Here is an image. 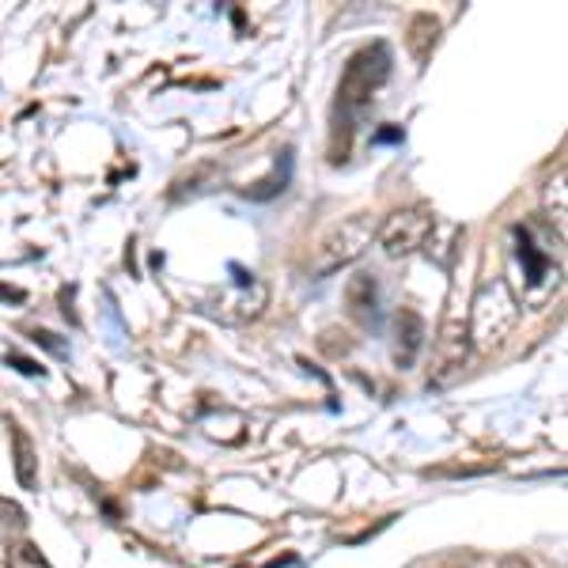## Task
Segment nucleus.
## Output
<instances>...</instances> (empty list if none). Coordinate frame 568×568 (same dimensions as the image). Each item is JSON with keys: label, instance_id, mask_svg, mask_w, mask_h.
I'll return each instance as SVG.
<instances>
[{"label": "nucleus", "instance_id": "0eeeda50", "mask_svg": "<svg viewBox=\"0 0 568 568\" xmlns=\"http://www.w3.org/2000/svg\"><path fill=\"white\" fill-rule=\"evenodd\" d=\"M420 345H425V318H420L414 307H402L398 315H394V364H398L402 372L414 368Z\"/></svg>", "mask_w": 568, "mask_h": 568}, {"label": "nucleus", "instance_id": "ddd939ff", "mask_svg": "<svg viewBox=\"0 0 568 568\" xmlns=\"http://www.w3.org/2000/svg\"><path fill=\"white\" fill-rule=\"evenodd\" d=\"M8 568H53L34 542H20L8 549Z\"/></svg>", "mask_w": 568, "mask_h": 568}, {"label": "nucleus", "instance_id": "7ed1b4c3", "mask_svg": "<svg viewBox=\"0 0 568 568\" xmlns=\"http://www.w3.org/2000/svg\"><path fill=\"white\" fill-rule=\"evenodd\" d=\"M436 232V213L428 205H409V209H398L375 227V243L387 258H409L417 254L420 246L433 240Z\"/></svg>", "mask_w": 568, "mask_h": 568}, {"label": "nucleus", "instance_id": "20e7f679", "mask_svg": "<svg viewBox=\"0 0 568 568\" xmlns=\"http://www.w3.org/2000/svg\"><path fill=\"white\" fill-rule=\"evenodd\" d=\"M466 361H470V326H466L463 318H447L444 329H439V337H436L428 387H433V390L452 387V383L463 375Z\"/></svg>", "mask_w": 568, "mask_h": 568}, {"label": "nucleus", "instance_id": "423d86ee", "mask_svg": "<svg viewBox=\"0 0 568 568\" xmlns=\"http://www.w3.org/2000/svg\"><path fill=\"white\" fill-rule=\"evenodd\" d=\"M345 311L356 326L364 329H379L383 323V307H379V281L372 273H356L345 284Z\"/></svg>", "mask_w": 568, "mask_h": 568}, {"label": "nucleus", "instance_id": "9b49d317", "mask_svg": "<svg viewBox=\"0 0 568 568\" xmlns=\"http://www.w3.org/2000/svg\"><path fill=\"white\" fill-rule=\"evenodd\" d=\"M12 455H16V478L23 489H39V452H34L31 436L20 425H12Z\"/></svg>", "mask_w": 568, "mask_h": 568}, {"label": "nucleus", "instance_id": "f257e3e1", "mask_svg": "<svg viewBox=\"0 0 568 568\" xmlns=\"http://www.w3.org/2000/svg\"><path fill=\"white\" fill-rule=\"evenodd\" d=\"M390 45L387 42H372L364 50H356L349 58V65L342 72V84H337V103H334V163L345 160L349 152V136L353 125L364 118V110L375 103V91L390 80Z\"/></svg>", "mask_w": 568, "mask_h": 568}, {"label": "nucleus", "instance_id": "a211bd4d", "mask_svg": "<svg viewBox=\"0 0 568 568\" xmlns=\"http://www.w3.org/2000/svg\"><path fill=\"white\" fill-rule=\"evenodd\" d=\"M402 141V130H379L372 136V144H398Z\"/></svg>", "mask_w": 568, "mask_h": 568}, {"label": "nucleus", "instance_id": "f8f14e48", "mask_svg": "<svg viewBox=\"0 0 568 568\" xmlns=\"http://www.w3.org/2000/svg\"><path fill=\"white\" fill-rule=\"evenodd\" d=\"M519 262L527 265V281L530 284H542L546 281V273H549V258L542 251H538L535 243H530V235L519 227Z\"/></svg>", "mask_w": 568, "mask_h": 568}, {"label": "nucleus", "instance_id": "2eb2a0df", "mask_svg": "<svg viewBox=\"0 0 568 568\" xmlns=\"http://www.w3.org/2000/svg\"><path fill=\"white\" fill-rule=\"evenodd\" d=\"M4 364H12L16 372H20V375H31V379H42V375H45L42 364H34L31 356L16 353V349H12V353H4Z\"/></svg>", "mask_w": 568, "mask_h": 568}, {"label": "nucleus", "instance_id": "dca6fc26", "mask_svg": "<svg viewBox=\"0 0 568 568\" xmlns=\"http://www.w3.org/2000/svg\"><path fill=\"white\" fill-rule=\"evenodd\" d=\"M34 345H42V349H50L53 356H69V342H61L58 334H50V329H34L31 334Z\"/></svg>", "mask_w": 568, "mask_h": 568}, {"label": "nucleus", "instance_id": "4468645a", "mask_svg": "<svg viewBox=\"0 0 568 568\" xmlns=\"http://www.w3.org/2000/svg\"><path fill=\"white\" fill-rule=\"evenodd\" d=\"M0 527H16V530L27 527V511L8 497H0Z\"/></svg>", "mask_w": 568, "mask_h": 568}, {"label": "nucleus", "instance_id": "f3484780", "mask_svg": "<svg viewBox=\"0 0 568 568\" xmlns=\"http://www.w3.org/2000/svg\"><path fill=\"white\" fill-rule=\"evenodd\" d=\"M61 315H65L72 326L80 323V318H77V311H72V288H65V292H61Z\"/></svg>", "mask_w": 568, "mask_h": 568}, {"label": "nucleus", "instance_id": "39448f33", "mask_svg": "<svg viewBox=\"0 0 568 568\" xmlns=\"http://www.w3.org/2000/svg\"><path fill=\"white\" fill-rule=\"evenodd\" d=\"M227 270H232V284L240 296L220 300V307H224L220 315H227V323H251V318H258L265 304H270V288H265L262 281H254V273L243 270L240 262H232Z\"/></svg>", "mask_w": 568, "mask_h": 568}, {"label": "nucleus", "instance_id": "9d476101", "mask_svg": "<svg viewBox=\"0 0 568 568\" xmlns=\"http://www.w3.org/2000/svg\"><path fill=\"white\" fill-rule=\"evenodd\" d=\"M288 182H292V149H284L277 155V168H273V175L258 179L254 186H243L240 194L246 201H273L277 194H284V190H288Z\"/></svg>", "mask_w": 568, "mask_h": 568}, {"label": "nucleus", "instance_id": "6e6552de", "mask_svg": "<svg viewBox=\"0 0 568 568\" xmlns=\"http://www.w3.org/2000/svg\"><path fill=\"white\" fill-rule=\"evenodd\" d=\"M220 182H224V168H216V163H197L194 171H186V175H179L171 182V201H194L201 194H209V190H216Z\"/></svg>", "mask_w": 568, "mask_h": 568}, {"label": "nucleus", "instance_id": "1a4fd4ad", "mask_svg": "<svg viewBox=\"0 0 568 568\" xmlns=\"http://www.w3.org/2000/svg\"><path fill=\"white\" fill-rule=\"evenodd\" d=\"M439 20L436 16H428V12H420L409 20V34H406V45H409V53H414V61L417 65H425L428 58H433V50H436V42H439Z\"/></svg>", "mask_w": 568, "mask_h": 568}, {"label": "nucleus", "instance_id": "f03ea898", "mask_svg": "<svg viewBox=\"0 0 568 568\" xmlns=\"http://www.w3.org/2000/svg\"><path fill=\"white\" fill-rule=\"evenodd\" d=\"M375 220L372 216H349L342 224H334L323 240L315 243V258H311V273L315 277H329V273L345 270L361 258L375 240Z\"/></svg>", "mask_w": 568, "mask_h": 568}]
</instances>
